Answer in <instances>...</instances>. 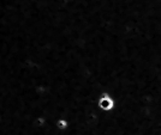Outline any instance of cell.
<instances>
[{"mask_svg": "<svg viewBox=\"0 0 161 135\" xmlns=\"http://www.w3.org/2000/svg\"><path fill=\"white\" fill-rule=\"evenodd\" d=\"M112 105H113V102L108 97H103L101 101H100V107L102 109H107L108 110V109L112 108Z\"/></svg>", "mask_w": 161, "mask_h": 135, "instance_id": "6da1fadb", "label": "cell"}, {"mask_svg": "<svg viewBox=\"0 0 161 135\" xmlns=\"http://www.w3.org/2000/svg\"><path fill=\"white\" fill-rule=\"evenodd\" d=\"M58 127H60V128H65V127H66V122H65V121H60V122H58Z\"/></svg>", "mask_w": 161, "mask_h": 135, "instance_id": "7a4b0ae2", "label": "cell"}]
</instances>
